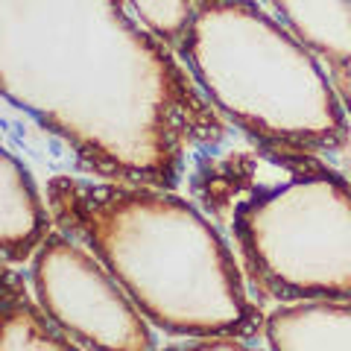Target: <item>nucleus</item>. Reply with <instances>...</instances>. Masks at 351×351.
Wrapping results in <instances>:
<instances>
[{"mask_svg":"<svg viewBox=\"0 0 351 351\" xmlns=\"http://www.w3.org/2000/svg\"><path fill=\"white\" fill-rule=\"evenodd\" d=\"M32 290L59 331L85 348H156L144 311L100 255L47 234L32 255Z\"/></svg>","mask_w":351,"mask_h":351,"instance_id":"nucleus-1","label":"nucleus"},{"mask_svg":"<svg viewBox=\"0 0 351 351\" xmlns=\"http://www.w3.org/2000/svg\"><path fill=\"white\" fill-rule=\"evenodd\" d=\"M263 339L276 351H351V302L322 295L281 304L263 319Z\"/></svg>","mask_w":351,"mask_h":351,"instance_id":"nucleus-2","label":"nucleus"},{"mask_svg":"<svg viewBox=\"0 0 351 351\" xmlns=\"http://www.w3.org/2000/svg\"><path fill=\"white\" fill-rule=\"evenodd\" d=\"M138 18L164 41H179L193 21V0H129Z\"/></svg>","mask_w":351,"mask_h":351,"instance_id":"nucleus-5","label":"nucleus"},{"mask_svg":"<svg viewBox=\"0 0 351 351\" xmlns=\"http://www.w3.org/2000/svg\"><path fill=\"white\" fill-rule=\"evenodd\" d=\"M0 348H76V343L50 322V316L41 311L38 302L29 304L27 299H21L12 290V281H9Z\"/></svg>","mask_w":351,"mask_h":351,"instance_id":"nucleus-4","label":"nucleus"},{"mask_svg":"<svg viewBox=\"0 0 351 351\" xmlns=\"http://www.w3.org/2000/svg\"><path fill=\"white\" fill-rule=\"evenodd\" d=\"M0 161H3V211H0L3 252L9 261H24L36 255L47 237V214L24 164L9 149Z\"/></svg>","mask_w":351,"mask_h":351,"instance_id":"nucleus-3","label":"nucleus"}]
</instances>
